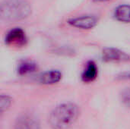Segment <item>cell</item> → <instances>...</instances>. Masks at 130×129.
I'll list each match as a JSON object with an SVG mask.
<instances>
[{"label":"cell","instance_id":"6da1fadb","mask_svg":"<svg viewBox=\"0 0 130 129\" xmlns=\"http://www.w3.org/2000/svg\"><path fill=\"white\" fill-rule=\"evenodd\" d=\"M79 115L78 107L72 103L57 106L49 116V124L53 129H69L76 122Z\"/></svg>","mask_w":130,"mask_h":129},{"label":"cell","instance_id":"7a4b0ae2","mask_svg":"<svg viewBox=\"0 0 130 129\" xmlns=\"http://www.w3.org/2000/svg\"><path fill=\"white\" fill-rule=\"evenodd\" d=\"M31 14V7L26 0H4L0 6L1 20L8 23L25 19Z\"/></svg>","mask_w":130,"mask_h":129},{"label":"cell","instance_id":"3957f363","mask_svg":"<svg viewBox=\"0 0 130 129\" xmlns=\"http://www.w3.org/2000/svg\"><path fill=\"white\" fill-rule=\"evenodd\" d=\"M27 36L23 29L14 27L10 30L5 35V43L10 47H22L27 43Z\"/></svg>","mask_w":130,"mask_h":129},{"label":"cell","instance_id":"277c9868","mask_svg":"<svg viewBox=\"0 0 130 129\" xmlns=\"http://www.w3.org/2000/svg\"><path fill=\"white\" fill-rule=\"evenodd\" d=\"M102 59L106 62H127L130 61V56L117 48L107 47L102 52Z\"/></svg>","mask_w":130,"mask_h":129},{"label":"cell","instance_id":"5b68a950","mask_svg":"<svg viewBox=\"0 0 130 129\" xmlns=\"http://www.w3.org/2000/svg\"><path fill=\"white\" fill-rule=\"evenodd\" d=\"M68 23L75 27L82 30H90L98 24V18L94 15H82L70 18Z\"/></svg>","mask_w":130,"mask_h":129},{"label":"cell","instance_id":"8992f818","mask_svg":"<svg viewBox=\"0 0 130 129\" xmlns=\"http://www.w3.org/2000/svg\"><path fill=\"white\" fill-rule=\"evenodd\" d=\"M14 129H40V124L35 116L24 114L17 119Z\"/></svg>","mask_w":130,"mask_h":129},{"label":"cell","instance_id":"52a82bcc","mask_svg":"<svg viewBox=\"0 0 130 129\" xmlns=\"http://www.w3.org/2000/svg\"><path fill=\"white\" fill-rule=\"evenodd\" d=\"M98 75L97 65L93 61H89L82 75V80L85 83H91L94 81Z\"/></svg>","mask_w":130,"mask_h":129},{"label":"cell","instance_id":"ba28073f","mask_svg":"<svg viewBox=\"0 0 130 129\" xmlns=\"http://www.w3.org/2000/svg\"><path fill=\"white\" fill-rule=\"evenodd\" d=\"M114 17L123 23H130V5L123 4L117 6L114 11Z\"/></svg>","mask_w":130,"mask_h":129},{"label":"cell","instance_id":"9c48e42d","mask_svg":"<svg viewBox=\"0 0 130 129\" xmlns=\"http://www.w3.org/2000/svg\"><path fill=\"white\" fill-rule=\"evenodd\" d=\"M62 79V74L57 70H51L44 72L40 77V82L43 84H54Z\"/></svg>","mask_w":130,"mask_h":129},{"label":"cell","instance_id":"30bf717a","mask_svg":"<svg viewBox=\"0 0 130 129\" xmlns=\"http://www.w3.org/2000/svg\"><path fill=\"white\" fill-rule=\"evenodd\" d=\"M37 69V65L31 61H24L18 67V72L21 75H27L34 72Z\"/></svg>","mask_w":130,"mask_h":129},{"label":"cell","instance_id":"8fae6325","mask_svg":"<svg viewBox=\"0 0 130 129\" xmlns=\"http://www.w3.org/2000/svg\"><path fill=\"white\" fill-rule=\"evenodd\" d=\"M120 99L123 104L130 109V87L125 88L122 91L120 94Z\"/></svg>","mask_w":130,"mask_h":129},{"label":"cell","instance_id":"7c38bea8","mask_svg":"<svg viewBox=\"0 0 130 129\" xmlns=\"http://www.w3.org/2000/svg\"><path fill=\"white\" fill-rule=\"evenodd\" d=\"M11 104V99L10 97L7 95H1L0 98V109L1 112L3 113L4 111L7 110Z\"/></svg>","mask_w":130,"mask_h":129},{"label":"cell","instance_id":"4fadbf2b","mask_svg":"<svg viewBox=\"0 0 130 129\" xmlns=\"http://www.w3.org/2000/svg\"><path fill=\"white\" fill-rule=\"evenodd\" d=\"M94 2H107V1H110V0H93Z\"/></svg>","mask_w":130,"mask_h":129}]
</instances>
